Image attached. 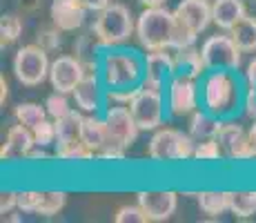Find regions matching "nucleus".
Returning a JSON list of instances; mask_svg holds the SVG:
<instances>
[{"label":"nucleus","instance_id":"1","mask_svg":"<svg viewBox=\"0 0 256 223\" xmlns=\"http://www.w3.org/2000/svg\"><path fill=\"white\" fill-rule=\"evenodd\" d=\"M243 81L234 69H212L203 76L200 105L220 121L232 116L243 105Z\"/></svg>","mask_w":256,"mask_h":223},{"label":"nucleus","instance_id":"2","mask_svg":"<svg viewBox=\"0 0 256 223\" xmlns=\"http://www.w3.org/2000/svg\"><path fill=\"white\" fill-rule=\"evenodd\" d=\"M98 72L105 89L118 87H138L145 76V56H140L134 49L105 47L100 49Z\"/></svg>","mask_w":256,"mask_h":223},{"label":"nucleus","instance_id":"3","mask_svg":"<svg viewBox=\"0 0 256 223\" xmlns=\"http://www.w3.org/2000/svg\"><path fill=\"white\" fill-rule=\"evenodd\" d=\"M92 34L96 36V41L100 43L102 49L118 47V45L127 43L132 34H136V23L130 7H125L120 3H112L105 9L96 12Z\"/></svg>","mask_w":256,"mask_h":223},{"label":"nucleus","instance_id":"4","mask_svg":"<svg viewBox=\"0 0 256 223\" xmlns=\"http://www.w3.org/2000/svg\"><path fill=\"white\" fill-rule=\"evenodd\" d=\"M174 32V12L163 7H145L136 18V38L147 52L170 49Z\"/></svg>","mask_w":256,"mask_h":223},{"label":"nucleus","instance_id":"5","mask_svg":"<svg viewBox=\"0 0 256 223\" xmlns=\"http://www.w3.org/2000/svg\"><path fill=\"white\" fill-rule=\"evenodd\" d=\"M196 141L190 132H180L176 127H158L147 143V156L156 163H174L194 158Z\"/></svg>","mask_w":256,"mask_h":223},{"label":"nucleus","instance_id":"6","mask_svg":"<svg viewBox=\"0 0 256 223\" xmlns=\"http://www.w3.org/2000/svg\"><path fill=\"white\" fill-rule=\"evenodd\" d=\"M49 52L40 47V45H24L16 54H14V76L16 81L24 87H38L40 83H45L49 78V67L52 61L47 56Z\"/></svg>","mask_w":256,"mask_h":223},{"label":"nucleus","instance_id":"7","mask_svg":"<svg viewBox=\"0 0 256 223\" xmlns=\"http://www.w3.org/2000/svg\"><path fill=\"white\" fill-rule=\"evenodd\" d=\"M200 54H203L208 72H212V69H234V72H238L240 63H243V52L234 43V38L230 36V32L210 36L200 45Z\"/></svg>","mask_w":256,"mask_h":223},{"label":"nucleus","instance_id":"8","mask_svg":"<svg viewBox=\"0 0 256 223\" xmlns=\"http://www.w3.org/2000/svg\"><path fill=\"white\" fill-rule=\"evenodd\" d=\"M130 112L138 123L140 132L158 130L165 118V94L158 92V89L140 87L134 101L130 103Z\"/></svg>","mask_w":256,"mask_h":223},{"label":"nucleus","instance_id":"9","mask_svg":"<svg viewBox=\"0 0 256 223\" xmlns=\"http://www.w3.org/2000/svg\"><path fill=\"white\" fill-rule=\"evenodd\" d=\"M200 105V89L196 78L174 74L172 81L167 83V110L172 116L183 118L198 110Z\"/></svg>","mask_w":256,"mask_h":223},{"label":"nucleus","instance_id":"10","mask_svg":"<svg viewBox=\"0 0 256 223\" xmlns=\"http://www.w3.org/2000/svg\"><path fill=\"white\" fill-rule=\"evenodd\" d=\"M105 125H107V145H116L122 150H130L140 134L136 118L132 116L127 105H110L105 110Z\"/></svg>","mask_w":256,"mask_h":223},{"label":"nucleus","instance_id":"11","mask_svg":"<svg viewBox=\"0 0 256 223\" xmlns=\"http://www.w3.org/2000/svg\"><path fill=\"white\" fill-rule=\"evenodd\" d=\"M216 141L220 145L223 158H232V161H252V158H256V147L250 138V130H245L243 125L230 121V118L220 121Z\"/></svg>","mask_w":256,"mask_h":223},{"label":"nucleus","instance_id":"12","mask_svg":"<svg viewBox=\"0 0 256 223\" xmlns=\"http://www.w3.org/2000/svg\"><path fill=\"white\" fill-rule=\"evenodd\" d=\"M176 74V61L172 49H154L145 54V76L140 81V87L158 89L165 92V85Z\"/></svg>","mask_w":256,"mask_h":223},{"label":"nucleus","instance_id":"13","mask_svg":"<svg viewBox=\"0 0 256 223\" xmlns=\"http://www.w3.org/2000/svg\"><path fill=\"white\" fill-rule=\"evenodd\" d=\"M87 69L82 65V61L78 56H58L56 61H52L49 67V83H52L54 92H62V94H72L78 87V83L85 78Z\"/></svg>","mask_w":256,"mask_h":223},{"label":"nucleus","instance_id":"14","mask_svg":"<svg viewBox=\"0 0 256 223\" xmlns=\"http://www.w3.org/2000/svg\"><path fill=\"white\" fill-rule=\"evenodd\" d=\"M136 203L145 210L150 223H163L176 212L178 194L172 190H140L136 192Z\"/></svg>","mask_w":256,"mask_h":223},{"label":"nucleus","instance_id":"15","mask_svg":"<svg viewBox=\"0 0 256 223\" xmlns=\"http://www.w3.org/2000/svg\"><path fill=\"white\" fill-rule=\"evenodd\" d=\"M102 81L100 72H87L85 78L78 83V87L72 92L74 103L80 112L85 114H96L105 103V92H102Z\"/></svg>","mask_w":256,"mask_h":223},{"label":"nucleus","instance_id":"16","mask_svg":"<svg viewBox=\"0 0 256 223\" xmlns=\"http://www.w3.org/2000/svg\"><path fill=\"white\" fill-rule=\"evenodd\" d=\"M85 16H87V7L82 5V0H52L49 18L62 32L80 29L85 25Z\"/></svg>","mask_w":256,"mask_h":223},{"label":"nucleus","instance_id":"17","mask_svg":"<svg viewBox=\"0 0 256 223\" xmlns=\"http://www.w3.org/2000/svg\"><path fill=\"white\" fill-rule=\"evenodd\" d=\"M34 147H36V141H34L32 127L22 125V123H16V125H12L7 130V134H4V143H2V147H0V158H2V161L27 158Z\"/></svg>","mask_w":256,"mask_h":223},{"label":"nucleus","instance_id":"18","mask_svg":"<svg viewBox=\"0 0 256 223\" xmlns=\"http://www.w3.org/2000/svg\"><path fill=\"white\" fill-rule=\"evenodd\" d=\"M174 16L192 27L196 34H203L212 23V3L210 0H180L174 9Z\"/></svg>","mask_w":256,"mask_h":223},{"label":"nucleus","instance_id":"19","mask_svg":"<svg viewBox=\"0 0 256 223\" xmlns=\"http://www.w3.org/2000/svg\"><path fill=\"white\" fill-rule=\"evenodd\" d=\"M248 14L243 0H212V21L218 29L230 32Z\"/></svg>","mask_w":256,"mask_h":223},{"label":"nucleus","instance_id":"20","mask_svg":"<svg viewBox=\"0 0 256 223\" xmlns=\"http://www.w3.org/2000/svg\"><path fill=\"white\" fill-rule=\"evenodd\" d=\"M80 141L87 147L98 154L102 147L107 145V125L105 118H98L96 114H85L82 112V123H80Z\"/></svg>","mask_w":256,"mask_h":223},{"label":"nucleus","instance_id":"21","mask_svg":"<svg viewBox=\"0 0 256 223\" xmlns=\"http://www.w3.org/2000/svg\"><path fill=\"white\" fill-rule=\"evenodd\" d=\"M174 61H176V74H183V76L196 78V81H198V78L208 72L205 61H203V54H200V49H196L194 45H192V47H185V49L174 52Z\"/></svg>","mask_w":256,"mask_h":223},{"label":"nucleus","instance_id":"22","mask_svg":"<svg viewBox=\"0 0 256 223\" xmlns=\"http://www.w3.org/2000/svg\"><path fill=\"white\" fill-rule=\"evenodd\" d=\"M220 127V118H216L214 114L208 110H196L190 114V123H187V132L194 141H205V138H216Z\"/></svg>","mask_w":256,"mask_h":223},{"label":"nucleus","instance_id":"23","mask_svg":"<svg viewBox=\"0 0 256 223\" xmlns=\"http://www.w3.org/2000/svg\"><path fill=\"white\" fill-rule=\"evenodd\" d=\"M196 201H198V210L210 219H218L220 214L230 212V192L205 190L196 194Z\"/></svg>","mask_w":256,"mask_h":223},{"label":"nucleus","instance_id":"24","mask_svg":"<svg viewBox=\"0 0 256 223\" xmlns=\"http://www.w3.org/2000/svg\"><path fill=\"white\" fill-rule=\"evenodd\" d=\"M230 36L234 38V43L238 45L243 54H254L256 52V18L245 14V16L230 29Z\"/></svg>","mask_w":256,"mask_h":223},{"label":"nucleus","instance_id":"25","mask_svg":"<svg viewBox=\"0 0 256 223\" xmlns=\"http://www.w3.org/2000/svg\"><path fill=\"white\" fill-rule=\"evenodd\" d=\"M80 123H82V112L74 110L67 116L58 118L56 121V147L60 145H72V143L80 141Z\"/></svg>","mask_w":256,"mask_h":223},{"label":"nucleus","instance_id":"26","mask_svg":"<svg viewBox=\"0 0 256 223\" xmlns=\"http://www.w3.org/2000/svg\"><path fill=\"white\" fill-rule=\"evenodd\" d=\"M230 212L236 219H252L256 214V192L252 190L230 192Z\"/></svg>","mask_w":256,"mask_h":223},{"label":"nucleus","instance_id":"27","mask_svg":"<svg viewBox=\"0 0 256 223\" xmlns=\"http://www.w3.org/2000/svg\"><path fill=\"white\" fill-rule=\"evenodd\" d=\"M14 118H16V123H22V125L34 130L38 123L49 118V114H47L45 105H38V103H20V105L14 107Z\"/></svg>","mask_w":256,"mask_h":223},{"label":"nucleus","instance_id":"28","mask_svg":"<svg viewBox=\"0 0 256 223\" xmlns=\"http://www.w3.org/2000/svg\"><path fill=\"white\" fill-rule=\"evenodd\" d=\"M67 205V192L62 190H47L40 192V199H38L36 214L40 216H54Z\"/></svg>","mask_w":256,"mask_h":223},{"label":"nucleus","instance_id":"29","mask_svg":"<svg viewBox=\"0 0 256 223\" xmlns=\"http://www.w3.org/2000/svg\"><path fill=\"white\" fill-rule=\"evenodd\" d=\"M24 29V23L20 16L16 14H4L2 21H0V47H9L20 38Z\"/></svg>","mask_w":256,"mask_h":223},{"label":"nucleus","instance_id":"30","mask_svg":"<svg viewBox=\"0 0 256 223\" xmlns=\"http://www.w3.org/2000/svg\"><path fill=\"white\" fill-rule=\"evenodd\" d=\"M62 34L65 32L60 27H56V25L49 21L47 25H40L36 29V45H40L45 52H56L62 43Z\"/></svg>","mask_w":256,"mask_h":223},{"label":"nucleus","instance_id":"31","mask_svg":"<svg viewBox=\"0 0 256 223\" xmlns=\"http://www.w3.org/2000/svg\"><path fill=\"white\" fill-rule=\"evenodd\" d=\"M198 34L194 32L192 27H187L183 21L174 16V32H172V43H170V49L172 52H178V49H185V47H192L196 43Z\"/></svg>","mask_w":256,"mask_h":223},{"label":"nucleus","instance_id":"32","mask_svg":"<svg viewBox=\"0 0 256 223\" xmlns=\"http://www.w3.org/2000/svg\"><path fill=\"white\" fill-rule=\"evenodd\" d=\"M70 94H62V92H54L47 96L45 101V107H47V114L49 118H54V121H58V118L67 116L70 112H74V107L70 105Z\"/></svg>","mask_w":256,"mask_h":223},{"label":"nucleus","instance_id":"33","mask_svg":"<svg viewBox=\"0 0 256 223\" xmlns=\"http://www.w3.org/2000/svg\"><path fill=\"white\" fill-rule=\"evenodd\" d=\"M94 156L96 154H94L82 141L72 143V145L56 147V158H62V161H92Z\"/></svg>","mask_w":256,"mask_h":223},{"label":"nucleus","instance_id":"34","mask_svg":"<svg viewBox=\"0 0 256 223\" xmlns=\"http://www.w3.org/2000/svg\"><path fill=\"white\" fill-rule=\"evenodd\" d=\"M34 141H36V147H49L56 143L58 134H56V121L54 118H45L42 123H38L34 127Z\"/></svg>","mask_w":256,"mask_h":223},{"label":"nucleus","instance_id":"35","mask_svg":"<svg viewBox=\"0 0 256 223\" xmlns=\"http://www.w3.org/2000/svg\"><path fill=\"white\" fill-rule=\"evenodd\" d=\"M223 158L220 145L216 138H205V141H196L194 147V161H218Z\"/></svg>","mask_w":256,"mask_h":223},{"label":"nucleus","instance_id":"36","mask_svg":"<svg viewBox=\"0 0 256 223\" xmlns=\"http://www.w3.org/2000/svg\"><path fill=\"white\" fill-rule=\"evenodd\" d=\"M114 221L116 223H150V219H147L145 210L136 203V205H122L116 210L114 214Z\"/></svg>","mask_w":256,"mask_h":223},{"label":"nucleus","instance_id":"37","mask_svg":"<svg viewBox=\"0 0 256 223\" xmlns=\"http://www.w3.org/2000/svg\"><path fill=\"white\" fill-rule=\"evenodd\" d=\"M138 87H118V89H105V101L110 103V105H127L130 107V103L134 101V96L138 94Z\"/></svg>","mask_w":256,"mask_h":223},{"label":"nucleus","instance_id":"38","mask_svg":"<svg viewBox=\"0 0 256 223\" xmlns=\"http://www.w3.org/2000/svg\"><path fill=\"white\" fill-rule=\"evenodd\" d=\"M38 199H40V192H36V190L18 192V210H20L22 214H36Z\"/></svg>","mask_w":256,"mask_h":223},{"label":"nucleus","instance_id":"39","mask_svg":"<svg viewBox=\"0 0 256 223\" xmlns=\"http://www.w3.org/2000/svg\"><path fill=\"white\" fill-rule=\"evenodd\" d=\"M18 210V192H2L0 194V214H7V212Z\"/></svg>","mask_w":256,"mask_h":223},{"label":"nucleus","instance_id":"40","mask_svg":"<svg viewBox=\"0 0 256 223\" xmlns=\"http://www.w3.org/2000/svg\"><path fill=\"white\" fill-rule=\"evenodd\" d=\"M243 107H245V116L250 121L256 118V87H245V98H243Z\"/></svg>","mask_w":256,"mask_h":223},{"label":"nucleus","instance_id":"41","mask_svg":"<svg viewBox=\"0 0 256 223\" xmlns=\"http://www.w3.org/2000/svg\"><path fill=\"white\" fill-rule=\"evenodd\" d=\"M125 152L122 147H116V145H105L100 152L96 154V158H100V161H122L125 158Z\"/></svg>","mask_w":256,"mask_h":223},{"label":"nucleus","instance_id":"42","mask_svg":"<svg viewBox=\"0 0 256 223\" xmlns=\"http://www.w3.org/2000/svg\"><path fill=\"white\" fill-rule=\"evenodd\" d=\"M245 85L256 87V56L248 63V67H245Z\"/></svg>","mask_w":256,"mask_h":223},{"label":"nucleus","instance_id":"43","mask_svg":"<svg viewBox=\"0 0 256 223\" xmlns=\"http://www.w3.org/2000/svg\"><path fill=\"white\" fill-rule=\"evenodd\" d=\"M42 0H18V7H20L22 14H34L38 7H40Z\"/></svg>","mask_w":256,"mask_h":223},{"label":"nucleus","instance_id":"44","mask_svg":"<svg viewBox=\"0 0 256 223\" xmlns=\"http://www.w3.org/2000/svg\"><path fill=\"white\" fill-rule=\"evenodd\" d=\"M82 5L87 7V12H100L107 5H112V0H82Z\"/></svg>","mask_w":256,"mask_h":223},{"label":"nucleus","instance_id":"45","mask_svg":"<svg viewBox=\"0 0 256 223\" xmlns=\"http://www.w3.org/2000/svg\"><path fill=\"white\" fill-rule=\"evenodd\" d=\"M7 98H9V85H7V81H4V76H0V105L4 107V103H7Z\"/></svg>","mask_w":256,"mask_h":223},{"label":"nucleus","instance_id":"46","mask_svg":"<svg viewBox=\"0 0 256 223\" xmlns=\"http://www.w3.org/2000/svg\"><path fill=\"white\" fill-rule=\"evenodd\" d=\"M16 212H20V210H14V212H7V214H2V223H18L22 219V216H18Z\"/></svg>","mask_w":256,"mask_h":223},{"label":"nucleus","instance_id":"47","mask_svg":"<svg viewBox=\"0 0 256 223\" xmlns=\"http://www.w3.org/2000/svg\"><path fill=\"white\" fill-rule=\"evenodd\" d=\"M142 7H163L167 0H138Z\"/></svg>","mask_w":256,"mask_h":223},{"label":"nucleus","instance_id":"48","mask_svg":"<svg viewBox=\"0 0 256 223\" xmlns=\"http://www.w3.org/2000/svg\"><path fill=\"white\" fill-rule=\"evenodd\" d=\"M250 138H252V143H254V147H256V118L252 121V125H250Z\"/></svg>","mask_w":256,"mask_h":223}]
</instances>
